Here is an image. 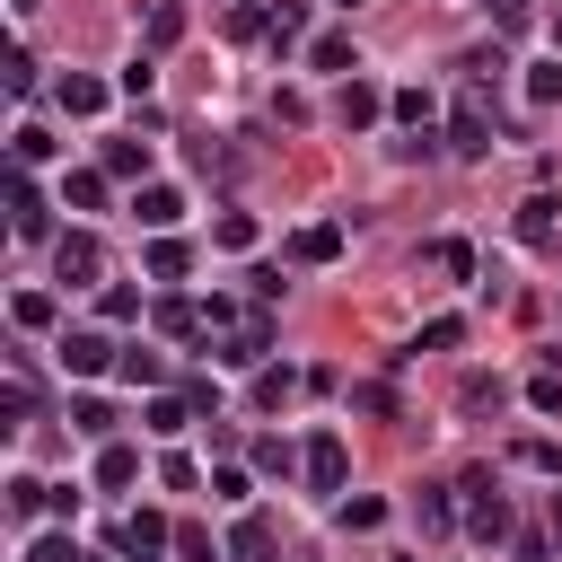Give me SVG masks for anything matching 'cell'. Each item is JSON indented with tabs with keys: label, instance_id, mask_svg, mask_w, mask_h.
Masks as SVG:
<instances>
[{
	"label": "cell",
	"instance_id": "18",
	"mask_svg": "<svg viewBox=\"0 0 562 562\" xmlns=\"http://www.w3.org/2000/svg\"><path fill=\"white\" fill-rule=\"evenodd\" d=\"M290 255H299V263H334V255H342V228H334V220H316V228H299V237H290Z\"/></svg>",
	"mask_w": 562,
	"mask_h": 562
},
{
	"label": "cell",
	"instance_id": "37",
	"mask_svg": "<svg viewBox=\"0 0 562 562\" xmlns=\"http://www.w3.org/2000/svg\"><path fill=\"white\" fill-rule=\"evenodd\" d=\"M448 342H465V316H430V325H422V342H413V351H448Z\"/></svg>",
	"mask_w": 562,
	"mask_h": 562
},
{
	"label": "cell",
	"instance_id": "8",
	"mask_svg": "<svg viewBox=\"0 0 562 562\" xmlns=\"http://www.w3.org/2000/svg\"><path fill=\"white\" fill-rule=\"evenodd\" d=\"M281 553V527L263 518V509H237V527H228V562H272Z\"/></svg>",
	"mask_w": 562,
	"mask_h": 562
},
{
	"label": "cell",
	"instance_id": "15",
	"mask_svg": "<svg viewBox=\"0 0 562 562\" xmlns=\"http://www.w3.org/2000/svg\"><path fill=\"white\" fill-rule=\"evenodd\" d=\"M158 334H176V342H202V334H211L202 299H167V307H158Z\"/></svg>",
	"mask_w": 562,
	"mask_h": 562
},
{
	"label": "cell",
	"instance_id": "31",
	"mask_svg": "<svg viewBox=\"0 0 562 562\" xmlns=\"http://www.w3.org/2000/svg\"><path fill=\"white\" fill-rule=\"evenodd\" d=\"M430 263H439V272H457V281H474V246H465V237H439V246H430Z\"/></svg>",
	"mask_w": 562,
	"mask_h": 562
},
{
	"label": "cell",
	"instance_id": "30",
	"mask_svg": "<svg viewBox=\"0 0 562 562\" xmlns=\"http://www.w3.org/2000/svg\"><path fill=\"white\" fill-rule=\"evenodd\" d=\"M211 237H220L228 255H246V246H255V220H246V211H220V220H211Z\"/></svg>",
	"mask_w": 562,
	"mask_h": 562
},
{
	"label": "cell",
	"instance_id": "45",
	"mask_svg": "<svg viewBox=\"0 0 562 562\" xmlns=\"http://www.w3.org/2000/svg\"><path fill=\"white\" fill-rule=\"evenodd\" d=\"M527 404H536V413H562V378H553V369H544V378H536V386H527Z\"/></svg>",
	"mask_w": 562,
	"mask_h": 562
},
{
	"label": "cell",
	"instance_id": "12",
	"mask_svg": "<svg viewBox=\"0 0 562 562\" xmlns=\"http://www.w3.org/2000/svg\"><path fill=\"white\" fill-rule=\"evenodd\" d=\"M553 228H562V202H553V193H527V202H518V237H527V246H553Z\"/></svg>",
	"mask_w": 562,
	"mask_h": 562
},
{
	"label": "cell",
	"instance_id": "28",
	"mask_svg": "<svg viewBox=\"0 0 562 562\" xmlns=\"http://www.w3.org/2000/svg\"><path fill=\"white\" fill-rule=\"evenodd\" d=\"M70 430H79V439H114V413H105L97 395H79V404H70Z\"/></svg>",
	"mask_w": 562,
	"mask_h": 562
},
{
	"label": "cell",
	"instance_id": "4",
	"mask_svg": "<svg viewBox=\"0 0 562 562\" xmlns=\"http://www.w3.org/2000/svg\"><path fill=\"white\" fill-rule=\"evenodd\" d=\"M53 272H61L70 290H97V272H105V246H97L88 228H70V237H53Z\"/></svg>",
	"mask_w": 562,
	"mask_h": 562
},
{
	"label": "cell",
	"instance_id": "47",
	"mask_svg": "<svg viewBox=\"0 0 562 562\" xmlns=\"http://www.w3.org/2000/svg\"><path fill=\"white\" fill-rule=\"evenodd\" d=\"M483 9H492V18H501V26H509V35H518V26H527V0H483Z\"/></svg>",
	"mask_w": 562,
	"mask_h": 562
},
{
	"label": "cell",
	"instance_id": "14",
	"mask_svg": "<svg viewBox=\"0 0 562 562\" xmlns=\"http://www.w3.org/2000/svg\"><path fill=\"white\" fill-rule=\"evenodd\" d=\"M140 263H149V281H184V263H193V246H184V237L167 228V237H149V255H140Z\"/></svg>",
	"mask_w": 562,
	"mask_h": 562
},
{
	"label": "cell",
	"instance_id": "36",
	"mask_svg": "<svg viewBox=\"0 0 562 562\" xmlns=\"http://www.w3.org/2000/svg\"><path fill=\"white\" fill-rule=\"evenodd\" d=\"M97 316H105V325H132V316H140V290H97Z\"/></svg>",
	"mask_w": 562,
	"mask_h": 562
},
{
	"label": "cell",
	"instance_id": "32",
	"mask_svg": "<svg viewBox=\"0 0 562 562\" xmlns=\"http://www.w3.org/2000/svg\"><path fill=\"white\" fill-rule=\"evenodd\" d=\"M9 316H18L26 334H44V325H53V299H44V290H18V299H9Z\"/></svg>",
	"mask_w": 562,
	"mask_h": 562
},
{
	"label": "cell",
	"instance_id": "7",
	"mask_svg": "<svg viewBox=\"0 0 562 562\" xmlns=\"http://www.w3.org/2000/svg\"><path fill=\"white\" fill-rule=\"evenodd\" d=\"M53 360H61L70 378H105V369H114L123 351H114L105 334H61V342H53Z\"/></svg>",
	"mask_w": 562,
	"mask_h": 562
},
{
	"label": "cell",
	"instance_id": "29",
	"mask_svg": "<svg viewBox=\"0 0 562 562\" xmlns=\"http://www.w3.org/2000/svg\"><path fill=\"white\" fill-rule=\"evenodd\" d=\"M290 465H307V448H290V439H255V474H290Z\"/></svg>",
	"mask_w": 562,
	"mask_h": 562
},
{
	"label": "cell",
	"instance_id": "6",
	"mask_svg": "<svg viewBox=\"0 0 562 562\" xmlns=\"http://www.w3.org/2000/svg\"><path fill=\"white\" fill-rule=\"evenodd\" d=\"M9 228H18V237H26V246H35V237H44V228H53V202H44V193H35V176H26V167H18V176H9Z\"/></svg>",
	"mask_w": 562,
	"mask_h": 562
},
{
	"label": "cell",
	"instance_id": "50",
	"mask_svg": "<svg viewBox=\"0 0 562 562\" xmlns=\"http://www.w3.org/2000/svg\"><path fill=\"white\" fill-rule=\"evenodd\" d=\"M553 53H562V18H553Z\"/></svg>",
	"mask_w": 562,
	"mask_h": 562
},
{
	"label": "cell",
	"instance_id": "38",
	"mask_svg": "<svg viewBox=\"0 0 562 562\" xmlns=\"http://www.w3.org/2000/svg\"><path fill=\"white\" fill-rule=\"evenodd\" d=\"M158 483H167V492H193V483H202V465H193V457H176V448H167V457H158Z\"/></svg>",
	"mask_w": 562,
	"mask_h": 562
},
{
	"label": "cell",
	"instance_id": "17",
	"mask_svg": "<svg viewBox=\"0 0 562 562\" xmlns=\"http://www.w3.org/2000/svg\"><path fill=\"white\" fill-rule=\"evenodd\" d=\"M61 114H79V123H88V114H105V79L70 70V79H61Z\"/></svg>",
	"mask_w": 562,
	"mask_h": 562
},
{
	"label": "cell",
	"instance_id": "20",
	"mask_svg": "<svg viewBox=\"0 0 562 562\" xmlns=\"http://www.w3.org/2000/svg\"><path fill=\"white\" fill-rule=\"evenodd\" d=\"M61 202H70V211H105V167H70Z\"/></svg>",
	"mask_w": 562,
	"mask_h": 562
},
{
	"label": "cell",
	"instance_id": "34",
	"mask_svg": "<svg viewBox=\"0 0 562 562\" xmlns=\"http://www.w3.org/2000/svg\"><path fill=\"white\" fill-rule=\"evenodd\" d=\"M176 35H184V9H176V0H158V9H149V44H158V53H167V44H176Z\"/></svg>",
	"mask_w": 562,
	"mask_h": 562
},
{
	"label": "cell",
	"instance_id": "22",
	"mask_svg": "<svg viewBox=\"0 0 562 562\" xmlns=\"http://www.w3.org/2000/svg\"><path fill=\"white\" fill-rule=\"evenodd\" d=\"M299 44H307V9L281 0V9H272V53H299Z\"/></svg>",
	"mask_w": 562,
	"mask_h": 562
},
{
	"label": "cell",
	"instance_id": "13",
	"mask_svg": "<svg viewBox=\"0 0 562 562\" xmlns=\"http://www.w3.org/2000/svg\"><path fill=\"white\" fill-rule=\"evenodd\" d=\"M413 518H422L430 536H448V527H457V483H422V492H413Z\"/></svg>",
	"mask_w": 562,
	"mask_h": 562
},
{
	"label": "cell",
	"instance_id": "39",
	"mask_svg": "<svg viewBox=\"0 0 562 562\" xmlns=\"http://www.w3.org/2000/svg\"><path fill=\"white\" fill-rule=\"evenodd\" d=\"M518 465H536V474H562V448H553V439H518Z\"/></svg>",
	"mask_w": 562,
	"mask_h": 562
},
{
	"label": "cell",
	"instance_id": "26",
	"mask_svg": "<svg viewBox=\"0 0 562 562\" xmlns=\"http://www.w3.org/2000/svg\"><path fill=\"white\" fill-rule=\"evenodd\" d=\"M105 176H149V140H105Z\"/></svg>",
	"mask_w": 562,
	"mask_h": 562
},
{
	"label": "cell",
	"instance_id": "23",
	"mask_svg": "<svg viewBox=\"0 0 562 562\" xmlns=\"http://www.w3.org/2000/svg\"><path fill=\"white\" fill-rule=\"evenodd\" d=\"M386 114H395V123H413V132H430V114H439V105H430V88H395V97H386Z\"/></svg>",
	"mask_w": 562,
	"mask_h": 562
},
{
	"label": "cell",
	"instance_id": "2",
	"mask_svg": "<svg viewBox=\"0 0 562 562\" xmlns=\"http://www.w3.org/2000/svg\"><path fill=\"white\" fill-rule=\"evenodd\" d=\"M448 149H457V158H483V149H492V97H483V88L457 97V114H448Z\"/></svg>",
	"mask_w": 562,
	"mask_h": 562
},
{
	"label": "cell",
	"instance_id": "11",
	"mask_svg": "<svg viewBox=\"0 0 562 562\" xmlns=\"http://www.w3.org/2000/svg\"><path fill=\"white\" fill-rule=\"evenodd\" d=\"M132 211H140V228H149V237H167V228L184 220V193H176V184H140V202H132Z\"/></svg>",
	"mask_w": 562,
	"mask_h": 562
},
{
	"label": "cell",
	"instance_id": "3",
	"mask_svg": "<svg viewBox=\"0 0 562 562\" xmlns=\"http://www.w3.org/2000/svg\"><path fill=\"white\" fill-rule=\"evenodd\" d=\"M457 492H465V527H474L483 544H501V536H509V501H501V483H492V474H465Z\"/></svg>",
	"mask_w": 562,
	"mask_h": 562
},
{
	"label": "cell",
	"instance_id": "9",
	"mask_svg": "<svg viewBox=\"0 0 562 562\" xmlns=\"http://www.w3.org/2000/svg\"><path fill=\"white\" fill-rule=\"evenodd\" d=\"M378 114H386V97H378V88L351 70V79H342V97H334V123H342V132H369Z\"/></svg>",
	"mask_w": 562,
	"mask_h": 562
},
{
	"label": "cell",
	"instance_id": "33",
	"mask_svg": "<svg viewBox=\"0 0 562 562\" xmlns=\"http://www.w3.org/2000/svg\"><path fill=\"white\" fill-rule=\"evenodd\" d=\"M26 413H35V386H26V378H9V386H0V430H18Z\"/></svg>",
	"mask_w": 562,
	"mask_h": 562
},
{
	"label": "cell",
	"instance_id": "19",
	"mask_svg": "<svg viewBox=\"0 0 562 562\" xmlns=\"http://www.w3.org/2000/svg\"><path fill=\"white\" fill-rule=\"evenodd\" d=\"M132 474H140V448H123V439H105V448H97V483H105V492H123Z\"/></svg>",
	"mask_w": 562,
	"mask_h": 562
},
{
	"label": "cell",
	"instance_id": "40",
	"mask_svg": "<svg viewBox=\"0 0 562 562\" xmlns=\"http://www.w3.org/2000/svg\"><path fill=\"white\" fill-rule=\"evenodd\" d=\"M378 518H386V501H369V492H360V501H342V527H351V536H369Z\"/></svg>",
	"mask_w": 562,
	"mask_h": 562
},
{
	"label": "cell",
	"instance_id": "27",
	"mask_svg": "<svg viewBox=\"0 0 562 562\" xmlns=\"http://www.w3.org/2000/svg\"><path fill=\"white\" fill-rule=\"evenodd\" d=\"M290 395H299V378H290V369H255V404H263V413H281Z\"/></svg>",
	"mask_w": 562,
	"mask_h": 562
},
{
	"label": "cell",
	"instance_id": "46",
	"mask_svg": "<svg viewBox=\"0 0 562 562\" xmlns=\"http://www.w3.org/2000/svg\"><path fill=\"white\" fill-rule=\"evenodd\" d=\"M176 553H184V562H220V553H211V536H202V527H176Z\"/></svg>",
	"mask_w": 562,
	"mask_h": 562
},
{
	"label": "cell",
	"instance_id": "24",
	"mask_svg": "<svg viewBox=\"0 0 562 562\" xmlns=\"http://www.w3.org/2000/svg\"><path fill=\"white\" fill-rule=\"evenodd\" d=\"M114 378H123V386H158V378H167V360H158V351H140V342H132V351H123V360H114Z\"/></svg>",
	"mask_w": 562,
	"mask_h": 562
},
{
	"label": "cell",
	"instance_id": "10",
	"mask_svg": "<svg viewBox=\"0 0 562 562\" xmlns=\"http://www.w3.org/2000/svg\"><path fill=\"white\" fill-rule=\"evenodd\" d=\"M299 474H307L316 492H342V474H351V457H342V439H334V430H316V439H307V465H299Z\"/></svg>",
	"mask_w": 562,
	"mask_h": 562
},
{
	"label": "cell",
	"instance_id": "25",
	"mask_svg": "<svg viewBox=\"0 0 562 562\" xmlns=\"http://www.w3.org/2000/svg\"><path fill=\"white\" fill-rule=\"evenodd\" d=\"M35 509H53V483H35V474H9V518H35Z\"/></svg>",
	"mask_w": 562,
	"mask_h": 562
},
{
	"label": "cell",
	"instance_id": "52",
	"mask_svg": "<svg viewBox=\"0 0 562 562\" xmlns=\"http://www.w3.org/2000/svg\"><path fill=\"white\" fill-rule=\"evenodd\" d=\"M88 562H105V553H88Z\"/></svg>",
	"mask_w": 562,
	"mask_h": 562
},
{
	"label": "cell",
	"instance_id": "42",
	"mask_svg": "<svg viewBox=\"0 0 562 562\" xmlns=\"http://www.w3.org/2000/svg\"><path fill=\"white\" fill-rule=\"evenodd\" d=\"M26 562H88V553H79L70 536H35V544H26Z\"/></svg>",
	"mask_w": 562,
	"mask_h": 562
},
{
	"label": "cell",
	"instance_id": "1",
	"mask_svg": "<svg viewBox=\"0 0 562 562\" xmlns=\"http://www.w3.org/2000/svg\"><path fill=\"white\" fill-rule=\"evenodd\" d=\"M211 360H220V369H263V360H272V316L255 307V316H237L228 334H211Z\"/></svg>",
	"mask_w": 562,
	"mask_h": 562
},
{
	"label": "cell",
	"instance_id": "16",
	"mask_svg": "<svg viewBox=\"0 0 562 562\" xmlns=\"http://www.w3.org/2000/svg\"><path fill=\"white\" fill-rule=\"evenodd\" d=\"M307 70H334V79H351V70H360L351 35H316V44H307Z\"/></svg>",
	"mask_w": 562,
	"mask_h": 562
},
{
	"label": "cell",
	"instance_id": "43",
	"mask_svg": "<svg viewBox=\"0 0 562 562\" xmlns=\"http://www.w3.org/2000/svg\"><path fill=\"white\" fill-rule=\"evenodd\" d=\"M0 79H9V97H35V61H26V53H9V61H0Z\"/></svg>",
	"mask_w": 562,
	"mask_h": 562
},
{
	"label": "cell",
	"instance_id": "51",
	"mask_svg": "<svg viewBox=\"0 0 562 562\" xmlns=\"http://www.w3.org/2000/svg\"><path fill=\"white\" fill-rule=\"evenodd\" d=\"M334 9H360V0H334Z\"/></svg>",
	"mask_w": 562,
	"mask_h": 562
},
{
	"label": "cell",
	"instance_id": "5",
	"mask_svg": "<svg viewBox=\"0 0 562 562\" xmlns=\"http://www.w3.org/2000/svg\"><path fill=\"white\" fill-rule=\"evenodd\" d=\"M167 544H176V527H167L158 509H132V518L114 527V553H123V562H158Z\"/></svg>",
	"mask_w": 562,
	"mask_h": 562
},
{
	"label": "cell",
	"instance_id": "48",
	"mask_svg": "<svg viewBox=\"0 0 562 562\" xmlns=\"http://www.w3.org/2000/svg\"><path fill=\"white\" fill-rule=\"evenodd\" d=\"M9 9H18V18H35V9H44V0H9Z\"/></svg>",
	"mask_w": 562,
	"mask_h": 562
},
{
	"label": "cell",
	"instance_id": "44",
	"mask_svg": "<svg viewBox=\"0 0 562 562\" xmlns=\"http://www.w3.org/2000/svg\"><path fill=\"white\" fill-rule=\"evenodd\" d=\"M211 501H246V465H220L211 474Z\"/></svg>",
	"mask_w": 562,
	"mask_h": 562
},
{
	"label": "cell",
	"instance_id": "41",
	"mask_svg": "<svg viewBox=\"0 0 562 562\" xmlns=\"http://www.w3.org/2000/svg\"><path fill=\"white\" fill-rule=\"evenodd\" d=\"M527 97H536V105H562V61H544V70H527Z\"/></svg>",
	"mask_w": 562,
	"mask_h": 562
},
{
	"label": "cell",
	"instance_id": "49",
	"mask_svg": "<svg viewBox=\"0 0 562 562\" xmlns=\"http://www.w3.org/2000/svg\"><path fill=\"white\" fill-rule=\"evenodd\" d=\"M553 536H562V492H553Z\"/></svg>",
	"mask_w": 562,
	"mask_h": 562
},
{
	"label": "cell",
	"instance_id": "21",
	"mask_svg": "<svg viewBox=\"0 0 562 562\" xmlns=\"http://www.w3.org/2000/svg\"><path fill=\"white\" fill-rule=\"evenodd\" d=\"M140 422H149L158 439H176V430L193 422V395H149V413H140Z\"/></svg>",
	"mask_w": 562,
	"mask_h": 562
},
{
	"label": "cell",
	"instance_id": "35",
	"mask_svg": "<svg viewBox=\"0 0 562 562\" xmlns=\"http://www.w3.org/2000/svg\"><path fill=\"white\" fill-rule=\"evenodd\" d=\"M9 149H18V167H35V158H53V132H44V123H18Z\"/></svg>",
	"mask_w": 562,
	"mask_h": 562
}]
</instances>
